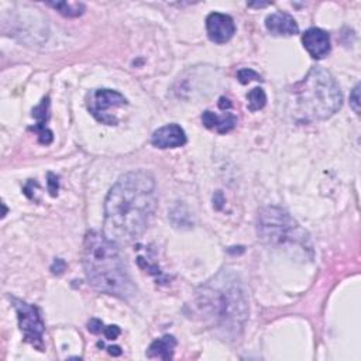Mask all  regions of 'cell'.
I'll return each instance as SVG.
<instances>
[{
	"mask_svg": "<svg viewBox=\"0 0 361 361\" xmlns=\"http://www.w3.org/2000/svg\"><path fill=\"white\" fill-rule=\"evenodd\" d=\"M154 177L143 170L120 177L105 200V236L113 243H127L141 236L157 208Z\"/></svg>",
	"mask_w": 361,
	"mask_h": 361,
	"instance_id": "6da1fadb",
	"label": "cell"
},
{
	"mask_svg": "<svg viewBox=\"0 0 361 361\" xmlns=\"http://www.w3.org/2000/svg\"><path fill=\"white\" fill-rule=\"evenodd\" d=\"M193 309L211 326L227 333L242 329L249 316V302L242 284L233 274L226 272L200 288Z\"/></svg>",
	"mask_w": 361,
	"mask_h": 361,
	"instance_id": "7a4b0ae2",
	"label": "cell"
},
{
	"mask_svg": "<svg viewBox=\"0 0 361 361\" xmlns=\"http://www.w3.org/2000/svg\"><path fill=\"white\" fill-rule=\"evenodd\" d=\"M84 270L89 284L99 292L129 299L136 288L116 245L105 233L88 231L84 242Z\"/></svg>",
	"mask_w": 361,
	"mask_h": 361,
	"instance_id": "3957f363",
	"label": "cell"
},
{
	"mask_svg": "<svg viewBox=\"0 0 361 361\" xmlns=\"http://www.w3.org/2000/svg\"><path fill=\"white\" fill-rule=\"evenodd\" d=\"M294 112L302 122H315L332 117L343 105V95L332 73L313 67L294 87Z\"/></svg>",
	"mask_w": 361,
	"mask_h": 361,
	"instance_id": "277c9868",
	"label": "cell"
},
{
	"mask_svg": "<svg viewBox=\"0 0 361 361\" xmlns=\"http://www.w3.org/2000/svg\"><path fill=\"white\" fill-rule=\"evenodd\" d=\"M257 233L261 242L275 250L312 253L308 233L281 208L268 206L258 213Z\"/></svg>",
	"mask_w": 361,
	"mask_h": 361,
	"instance_id": "5b68a950",
	"label": "cell"
},
{
	"mask_svg": "<svg viewBox=\"0 0 361 361\" xmlns=\"http://www.w3.org/2000/svg\"><path fill=\"white\" fill-rule=\"evenodd\" d=\"M12 303L17 312L19 326L24 340L42 351L44 347L43 335L46 328L38 308L16 298H12Z\"/></svg>",
	"mask_w": 361,
	"mask_h": 361,
	"instance_id": "8992f818",
	"label": "cell"
},
{
	"mask_svg": "<svg viewBox=\"0 0 361 361\" xmlns=\"http://www.w3.org/2000/svg\"><path fill=\"white\" fill-rule=\"evenodd\" d=\"M126 105L127 99L122 94L112 89H96L89 95L88 100V109L91 114L98 122L107 126H114L118 122L117 117L110 112L118 107H123Z\"/></svg>",
	"mask_w": 361,
	"mask_h": 361,
	"instance_id": "52a82bcc",
	"label": "cell"
},
{
	"mask_svg": "<svg viewBox=\"0 0 361 361\" xmlns=\"http://www.w3.org/2000/svg\"><path fill=\"white\" fill-rule=\"evenodd\" d=\"M206 31L213 43L224 44L234 35L236 24L229 15L215 12L206 19Z\"/></svg>",
	"mask_w": 361,
	"mask_h": 361,
	"instance_id": "ba28073f",
	"label": "cell"
},
{
	"mask_svg": "<svg viewBox=\"0 0 361 361\" xmlns=\"http://www.w3.org/2000/svg\"><path fill=\"white\" fill-rule=\"evenodd\" d=\"M302 44L309 55L322 60L331 53V35L322 28H309L302 35Z\"/></svg>",
	"mask_w": 361,
	"mask_h": 361,
	"instance_id": "9c48e42d",
	"label": "cell"
},
{
	"mask_svg": "<svg viewBox=\"0 0 361 361\" xmlns=\"http://www.w3.org/2000/svg\"><path fill=\"white\" fill-rule=\"evenodd\" d=\"M151 143L157 148H178L186 143V134L184 129L175 123L159 127L154 132Z\"/></svg>",
	"mask_w": 361,
	"mask_h": 361,
	"instance_id": "30bf717a",
	"label": "cell"
},
{
	"mask_svg": "<svg viewBox=\"0 0 361 361\" xmlns=\"http://www.w3.org/2000/svg\"><path fill=\"white\" fill-rule=\"evenodd\" d=\"M49 107H50V98H44L43 102L39 103V106H37L33 110V117L37 118V125L34 127H30L31 132L38 134V140L42 144L49 146L53 143V132L47 127V122L50 118L49 114Z\"/></svg>",
	"mask_w": 361,
	"mask_h": 361,
	"instance_id": "8fae6325",
	"label": "cell"
},
{
	"mask_svg": "<svg viewBox=\"0 0 361 361\" xmlns=\"http://www.w3.org/2000/svg\"><path fill=\"white\" fill-rule=\"evenodd\" d=\"M265 27L272 35H295L299 33L298 23L287 13H272L265 19Z\"/></svg>",
	"mask_w": 361,
	"mask_h": 361,
	"instance_id": "7c38bea8",
	"label": "cell"
},
{
	"mask_svg": "<svg viewBox=\"0 0 361 361\" xmlns=\"http://www.w3.org/2000/svg\"><path fill=\"white\" fill-rule=\"evenodd\" d=\"M202 123L209 130H215L219 134H226L234 129L237 118L231 113H224L223 116H219L211 110H206L202 114Z\"/></svg>",
	"mask_w": 361,
	"mask_h": 361,
	"instance_id": "4fadbf2b",
	"label": "cell"
},
{
	"mask_svg": "<svg viewBox=\"0 0 361 361\" xmlns=\"http://www.w3.org/2000/svg\"><path fill=\"white\" fill-rule=\"evenodd\" d=\"M177 347V340L171 335H166L151 343L147 350L148 358H159V360H171L174 357V350Z\"/></svg>",
	"mask_w": 361,
	"mask_h": 361,
	"instance_id": "5bb4252c",
	"label": "cell"
},
{
	"mask_svg": "<svg viewBox=\"0 0 361 361\" xmlns=\"http://www.w3.org/2000/svg\"><path fill=\"white\" fill-rule=\"evenodd\" d=\"M49 6L54 8L58 13H61L65 17H78V16H82L85 12V5L82 3L57 2V3H49Z\"/></svg>",
	"mask_w": 361,
	"mask_h": 361,
	"instance_id": "9a60e30c",
	"label": "cell"
},
{
	"mask_svg": "<svg viewBox=\"0 0 361 361\" xmlns=\"http://www.w3.org/2000/svg\"><path fill=\"white\" fill-rule=\"evenodd\" d=\"M247 100H249V110L257 112L265 106L267 96L261 88H254L247 94Z\"/></svg>",
	"mask_w": 361,
	"mask_h": 361,
	"instance_id": "2e32d148",
	"label": "cell"
},
{
	"mask_svg": "<svg viewBox=\"0 0 361 361\" xmlns=\"http://www.w3.org/2000/svg\"><path fill=\"white\" fill-rule=\"evenodd\" d=\"M237 76H238V81H240V82H242L243 85L249 84L250 81H261V78H260V75H258V73H257L256 71L250 69V68H246V69H242V71H238Z\"/></svg>",
	"mask_w": 361,
	"mask_h": 361,
	"instance_id": "e0dca14e",
	"label": "cell"
},
{
	"mask_svg": "<svg viewBox=\"0 0 361 361\" xmlns=\"http://www.w3.org/2000/svg\"><path fill=\"white\" fill-rule=\"evenodd\" d=\"M360 85H355V88L353 89L351 95H350V105L353 107V110L360 114Z\"/></svg>",
	"mask_w": 361,
	"mask_h": 361,
	"instance_id": "ac0fdd59",
	"label": "cell"
},
{
	"mask_svg": "<svg viewBox=\"0 0 361 361\" xmlns=\"http://www.w3.org/2000/svg\"><path fill=\"white\" fill-rule=\"evenodd\" d=\"M103 324H102V320H99V319H91V322L88 324V331L91 332V333H94V335H99V333H102L103 332Z\"/></svg>",
	"mask_w": 361,
	"mask_h": 361,
	"instance_id": "d6986e66",
	"label": "cell"
},
{
	"mask_svg": "<svg viewBox=\"0 0 361 361\" xmlns=\"http://www.w3.org/2000/svg\"><path fill=\"white\" fill-rule=\"evenodd\" d=\"M103 333L106 336L107 340H116L118 336H120V328L116 326V325H112V326H107L103 329Z\"/></svg>",
	"mask_w": 361,
	"mask_h": 361,
	"instance_id": "ffe728a7",
	"label": "cell"
},
{
	"mask_svg": "<svg viewBox=\"0 0 361 361\" xmlns=\"http://www.w3.org/2000/svg\"><path fill=\"white\" fill-rule=\"evenodd\" d=\"M65 268H67L65 261L61 260V258H57V260L54 261L53 267H51V271H53L54 274H57V275H61V274L65 271Z\"/></svg>",
	"mask_w": 361,
	"mask_h": 361,
	"instance_id": "44dd1931",
	"label": "cell"
},
{
	"mask_svg": "<svg viewBox=\"0 0 361 361\" xmlns=\"http://www.w3.org/2000/svg\"><path fill=\"white\" fill-rule=\"evenodd\" d=\"M49 178H50V181H49V184H50V192H51V195L53 196H57V191H58V179H57V177L54 175V174H49Z\"/></svg>",
	"mask_w": 361,
	"mask_h": 361,
	"instance_id": "7402d4cb",
	"label": "cell"
},
{
	"mask_svg": "<svg viewBox=\"0 0 361 361\" xmlns=\"http://www.w3.org/2000/svg\"><path fill=\"white\" fill-rule=\"evenodd\" d=\"M107 350H109V354H112V355H120V354H122V349H120L118 346L107 347Z\"/></svg>",
	"mask_w": 361,
	"mask_h": 361,
	"instance_id": "603a6c76",
	"label": "cell"
},
{
	"mask_svg": "<svg viewBox=\"0 0 361 361\" xmlns=\"http://www.w3.org/2000/svg\"><path fill=\"white\" fill-rule=\"evenodd\" d=\"M219 106H220V109H226V107H230L231 103H230L229 99H226V98H220V99H219Z\"/></svg>",
	"mask_w": 361,
	"mask_h": 361,
	"instance_id": "cb8c5ba5",
	"label": "cell"
}]
</instances>
